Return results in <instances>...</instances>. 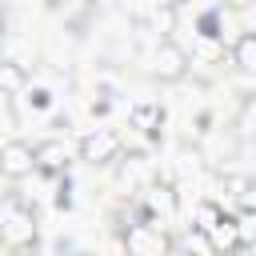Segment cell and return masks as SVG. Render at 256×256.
I'll use <instances>...</instances> for the list:
<instances>
[{
	"label": "cell",
	"mask_w": 256,
	"mask_h": 256,
	"mask_svg": "<svg viewBox=\"0 0 256 256\" xmlns=\"http://www.w3.org/2000/svg\"><path fill=\"white\" fill-rule=\"evenodd\" d=\"M140 208H144V220H156V224H168L176 216V192L168 184H144V196H140Z\"/></svg>",
	"instance_id": "4"
},
{
	"label": "cell",
	"mask_w": 256,
	"mask_h": 256,
	"mask_svg": "<svg viewBox=\"0 0 256 256\" xmlns=\"http://www.w3.org/2000/svg\"><path fill=\"white\" fill-rule=\"evenodd\" d=\"M0 240L8 248H32L36 244V220L16 196H8L0 204Z\"/></svg>",
	"instance_id": "1"
},
{
	"label": "cell",
	"mask_w": 256,
	"mask_h": 256,
	"mask_svg": "<svg viewBox=\"0 0 256 256\" xmlns=\"http://www.w3.org/2000/svg\"><path fill=\"white\" fill-rule=\"evenodd\" d=\"M120 156V136L108 132V128H96L88 136H80V160L88 164H112Z\"/></svg>",
	"instance_id": "3"
},
{
	"label": "cell",
	"mask_w": 256,
	"mask_h": 256,
	"mask_svg": "<svg viewBox=\"0 0 256 256\" xmlns=\"http://www.w3.org/2000/svg\"><path fill=\"white\" fill-rule=\"evenodd\" d=\"M128 120H132V128H140V132H156L160 120H164V112H160V104H136V108L128 112Z\"/></svg>",
	"instance_id": "10"
},
{
	"label": "cell",
	"mask_w": 256,
	"mask_h": 256,
	"mask_svg": "<svg viewBox=\"0 0 256 256\" xmlns=\"http://www.w3.org/2000/svg\"><path fill=\"white\" fill-rule=\"evenodd\" d=\"M184 68H188L184 48H176L172 40H160V44H156V56H152V76H156V80H180Z\"/></svg>",
	"instance_id": "6"
},
{
	"label": "cell",
	"mask_w": 256,
	"mask_h": 256,
	"mask_svg": "<svg viewBox=\"0 0 256 256\" xmlns=\"http://www.w3.org/2000/svg\"><path fill=\"white\" fill-rule=\"evenodd\" d=\"M204 240H208V248L212 252H232V248H240V224H236V216H216L208 228H204Z\"/></svg>",
	"instance_id": "7"
},
{
	"label": "cell",
	"mask_w": 256,
	"mask_h": 256,
	"mask_svg": "<svg viewBox=\"0 0 256 256\" xmlns=\"http://www.w3.org/2000/svg\"><path fill=\"white\" fill-rule=\"evenodd\" d=\"M124 248H128L132 256H164V252L172 248V240L164 236V228H160L156 220H144V224H132V228L124 232Z\"/></svg>",
	"instance_id": "2"
},
{
	"label": "cell",
	"mask_w": 256,
	"mask_h": 256,
	"mask_svg": "<svg viewBox=\"0 0 256 256\" xmlns=\"http://www.w3.org/2000/svg\"><path fill=\"white\" fill-rule=\"evenodd\" d=\"M32 168H36V148L32 144L12 140V144L0 148V172L8 180H24V176H32Z\"/></svg>",
	"instance_id": "5"
},
{
	"label": "cell",
	"mask_w": 256,
	"mask_h": 256,
	"mask_svg": "<svg viewBox=\"0 0 256 256\" xmlns=\"http://www.w3.org/2000/svg\"><path fill=\"white\" fill-rule=\"evenodd\" d=\"M240 224V248H252L256 244V216H236Z\"/></svg>",
	"instance_id": "12"
},
{
	"label": "cell",
	"mask_w": 256,
	"mask_h": 256,
	"mask_svg": "<svg viewBox=\"0 0 256 256\" xmlns=\"http://www.w3.org/2000/svg\"><path fill=\"white\" fill-rule=\"evenodd\" d=\"M0 84H4V88H20V84H24V72H20L16 64H0Z\"/></svg>",
	"instance_id": "13"
},
{
	"label": "cell",
	"mask_w": 256,
	"mask_h": 256,
	"mask_svg": "<svg viewBox=\"0 0 256 256\" xmlns=\"http://www.w3.org/2000/svg\"><path fill=\"white\" fill-rule=\"evenodd\" d=\"M120 184H128V188L152 184V164H148V156H128V164L120 168Z\"/></svg>",
	"instance_id": "9"
},
{
	"label": "cell",
	"mask_w": 256,
	"mask_h": 256,
	"mask_svg": "<svg viewBox=\"0 0 256 256\" xmlns=\"http://www.w3.org/2000/svg\"><path fill=\"white\" fill-rule=\"evenodd\" d=\"M68 160H72V152H68L64 140H44V144H36V168H40V172L60 176V172L68 168Z\"/></svg>",
	"instance_id": "8"
},
{
	"label": "cell",
	"mask_w": 256,
	"mask_h": 256,
	"mask_svg": "<svg viewBox=\"0 0 256 256\" xmlns=\"http://www.w3.org/2000/svg\"><path fill=\"white\" fill-rule=\"evenodd\" d=\"M232 60L244 68V72H256V32H244L232 48Z\"/></svg>",
	"instance_id": "11"
},
{
	"label": "cell",
	"mask_w": 256,
	"mask_h": 256,
	"mask_svg": "<svg viewBox=\"0 0 256 256\" xmlns=\"http://www.w3.org/2000/svg\"><path fill=\"white\" fill-rule=\"evenodd\" d=\"M48 4H64V0H48Z\"/></svg>",
	"instance_id": "14"
},
{
	"label": "cell",
	"mask_w": 256,
	"mask_h": 256,
	"mask_svg": "<svg viewBox=\"0 0 256 256\" xmlns=\"http://www.w3.org/2000/svg\"><path fill=\"white\" fill-rule=\"evenodd\" d=\"M0 32H4V16H0Z\"/></svg>",
	"instance_id": "15"
}]
</instances>
